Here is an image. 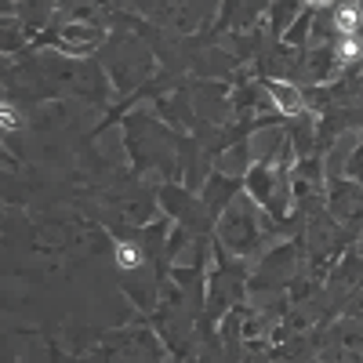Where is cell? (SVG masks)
<instances>
[{"mask_svg":"<svg viewBox=\"0 0 363 363\" xmlns=\"http://www.w3.org/2000/svg\"><path fill=\"white\" fill-rule=\"evenodd\" d=\"M4 128H18V113H15V106H4Z\"/></svg>","mask_w":363,"mask_h":363,"instance_id":"obj_13","label":"cell"},{"mask_svg":"<svg viewBox=\"0 0 363 363\" xmlns=\"http://www.w3.org/2000/svg\"><path fill=\"white\" fill-rule=\"evenodd\" d=\"M18 8H22V15H26V26L29 29H40L44 22H48V15L58 8V0H18Z\"/></svg>","mask_w":363,"mask_h":363,"instance_id":"obj_10","label":"cell"},{"mask_svg":"<svg viewBox=\"0 0 363 363\" xmlns=\"http://www.w3.org/2000/svg\"><path fill=\"white\" fill-rule=\"evenodd\" d=\"M269 91V102L277 106L284 116H301L306 113V95L298 91V84H287V80H269L265 84Z\"/></svg>","mask_w":363,"mask_h":363,"instance_id":"obj_9","label":"cell"},{"mask_svg":"<svg viewBox=\"0 0 363 363\" xmlns=\"http://www.w3.org/2000/svg\"><path fill=\"white\" fill-rule=\"evenodd\" d=\"M247 196L262 203L272 218H287L294 203V171L277 167V164H251L247 167Z\"/></svg>","mask_w":363,"mask_h":363,"instance_id":"obj_2","label":"cell"},{"mask_svg":"<svg viewBox=\"0 0 363 363\" xmlns=\"http://www.w3.org/2000/svg\"><path fill=\"white\" fill-rule=\"evenodd\" d=\"M345 174H352L359 186H363V142L356 145V153H352V160H349V167H345Z\"/></svg>","mask_w":363,"mask_h":363,"instance_id":"obj_12","label":"cell"},{"mask_svg":"<svg viewBox=\"0 0 363 363\" xmlns=\"http://www.w3.org/2000/svg\"><path fill=\"white\" fill-rule=\"evenodd\" d=\"M327 211L352 236L363 233V186L356 178H327Z\"/></svg>","mask_w":363,"mask_h":363,"instance_id":"obj_3","label":"cell"},{"mask_svg":"<svg viewBox=\"0 0 363 363\" xmlns=\"http://www.w3.org/2000/svg\"><path fill=\"white\" fill-rule=\"evenodd\" d=\"M301 258H306V247H298V244L277 247L258 269V277L251 280V291H280V287L294 284L301 272Z\"/></svg>","mask_w":363,"mask_h":363,"instance_id":"obj_4","label":"cell"},{"mask_svg":"<svg viewBox=\"0 0 363 363\" xmlns=\"http://www.w3.org/2000/svg\"><path fill=\"white\" fill-rule=\"evenodd\" d=\"M306 4H309V8H320V11H323V8H330V4H335V0H306Z\"/></svg>","mask_w":363,"mask_h":363,"instance_id":"obj_14","label":"cell"},{"mask_svg":"<svg viewBox=\"0 0 363 363\" xmlns=\"http://www.w3.org/2000/svg\"><path fill=\"white\" fill-rule=\"evenodd\" d=\"M345 316H349V320H359V323H363V287H359V291H356V294H352V298L345 301Z\"/></svg>","mask_w":363,"mask_h":363,"instance_id":"obj_11","label":"cell"},{"mask_svg":"<svg viewBox=\"0 0 363 363\" xmlns=\"http://www.w3.org/2000/svg\"><path fill=\"white\" fill-rule=\"evenodd\" d=\"M240 294H244V269L236 262H222L211 277V294H207V316L215 320L222 316L229 306H236Z\"/></svg>","mask_w":363,"mask_h":363,"instance_id":"obj_6","label":"cell"},{"mask_svg":"<svg viewBox=\"0 0 363 363\" xmlns=\"http://www.w3.org/2000/svg\"><path fill=\"white\" fill-rule=\"evenodd\" d=\"M102 40V29L91 22H69L62 26V37H58V48H66L69 55H84Z\"/></svg>","mask_w":363,"mask_h":363,"instance_id":"obj_8","label":"cell"},{"mask_svg":"<svg viewBox=\"0 0 363 363\" xmlns=\"http://www.w3.org/2000/svg\"><path fill=\"white\" fill-rule=\"evenodd\" d=\"M269 225H272V215L262 203H255L251 196H236L218 215V244L233 258H251L265 247Z\"/></svg>","mask_w":363,"mask_h":363,"instance_id":"obj_1","label":"cell"},{"mask_svg":"<svg viewBox=\"0 0 363 363\" xmlns=\"http://www.w3.org/2000/svg\"><path fill=\"white\" fill-rule=\"evenodd\" d=\"M247 149L255 164H277V167H291V160L298 157L294 138L284 128H258L247 138Z\"/></svg>","mask_w":363,"mask_h":363,"instance_id":"obj_5","label":"cell"},{"mask_svg":"<svg viewBox=\"0 0 363 363\" xmlns=\"http://www.w3.org/2000/svg\"><path fill=\"white\" fill-rule=\"evenodd\" d=\"M327 15H330L335 37L363 33V0H335V4L327 8Z\"/></svg>","mask_w":363,"mask_h":363,"instance_id":"obj_7","label":"cell"}]
</instances>
